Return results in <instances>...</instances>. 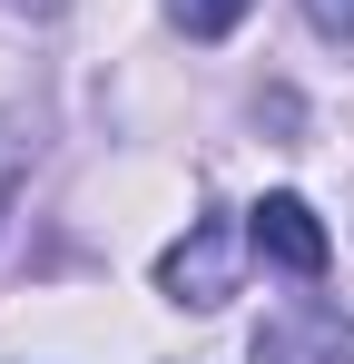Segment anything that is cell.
<instances>
[{
  "instance_id": "cell-1",
  "label": "cell",
  "mask_w": 354,
  "mask_h": 364,
  "mask_svg": "<svg viewBox=\"0 0 354 364\" xmlns=\"http://www.w3.org/2000/svg\"><path fill=\"white\" fill-rule=\"evenodd\" d=\"M158 296L197 305V315L236 296V227H227V217H187V237L158 256Z\"/></svg>"
},
{
  "instance_id": "cell-2",
  "label": "cell",
  "mask_w": 354,
  "mask_h": 364,
  "mask_svg": "<svg viewBox=\"0 0 354 364\" xmlns=\"http://www.w3.org/2000/svg\"><path fill=\"white\" fill-rule=\"evenodd\" d=\"M246 364H354V315L325 305V296H295V305H276L256 325Z\"/></svg>"
},
{
  "instance_id": "cell-3",
  "label": "cell",
  "mask_w": 354,
  "mask_h": 364,
  "mask_svg": "<svg viewBox=\"0 0 354 364\" xmlns=\"http://www.w3.org/2000/svg\"><path fill=\"white\" fill-rule=\"evenodd\" d=\"M246 246H256V256H276L286 276H325V266H335V237L315 227V207H305L295 187H276V197H256V207H246Z\"/></svg>"
},
{
  "instance_id": "cell-4",
  "label": "cell",
  "mask_w": 354,
  "mask_h": 364,
  "mask_svg": "<svg viewBox=\"0 0 354 364\" xmlns=\"http://www.w3.org/2000/svg\"><path fill=\"white\" fill-rule=\"evenodd\" d=\"M246 10H256V0H168V20L187 30V40H227Z\"/></svg>"
},
{
  "instance_id": "cell-5",
  "label": "cell",
  "mask_w": 354,
  "mask_h": 364,
  "mask_svg": "<svg viewBox=\"0 0 354 364\" xmlns=\"http://www.w3.org/2000/svg\"><path fill=\"white\" fill-rule=\"evenodd\" d=\"M20 178H30V148H20V119H0V217H10Z\"/></svg>"
},
{
  "instance_id": "cell-6",
  "label": "cell",
  "mask_w": 354,
  "mask_h": 364,
  "mask_svg": "<svg viewBox=\"0 0 354 364\" xmlns=\"http://www.w3.org/2000/svg\"><path fill=\"white\" fill-rule=\"evenodd\" d=\"M305 20H315L325 40H354V0H305Z\"/></svg>"
},
{
  "instance_id": "cell-7",
  "label": "cell",
  "mask_w": 354,
  "mask_h": 364,
  "mask_svg": "<svg viewBox=\"0 0 354 364\" xmlns=\"http://www.w3.org/2000/svg\"><path fill=\"white\" fill-rule=\"evenodd\" d=\"M20 10H59V0H20Z\"/></svg>"
}]
</instances>
